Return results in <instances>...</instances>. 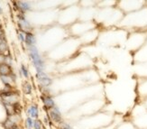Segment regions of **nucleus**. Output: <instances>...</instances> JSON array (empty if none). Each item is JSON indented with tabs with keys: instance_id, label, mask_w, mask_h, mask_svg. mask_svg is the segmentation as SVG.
Wrapping results in <instances>:
<instances>
[{
	"instance_id": "nucleus-12",
	"label": "nucleus",
	"mask_w": 147,
	"mask_h": 129,
	"mask_svg": "<svg viewBox=\"0 0 147 129\" xmlns=\"http://www.w3.org/2000/svg\"><path fill=\"white\" fill-rule=\"evenodd\" d=\"M26 125H27L28 128H32V126L34 125V121H33L32 117H28L26 119Z\"/></svg>"
},
{
	"instance_id": "nucleus-3",
	"label": "nucleus",
	"mask_w": 147,
	"mask_h": 129,
	"mask_svg": "<svg viewBox=\"0 0 147 129\" xmlns=\"http://www.w3.org/2000/svg\"><path fill=\"white\" fill-rule=\"evenodd\" d=\"M50 117L52 118V120L55 123H62V117H61L60 111L58 110V108H56L55 107L53 108H52L49 112Z\"/></svg>"
},
{
	"instance_id": "nucleus-16",
	"label": "nucleus",
	"mask_w": 147,
	"mask_h": 129,
	"mask_svg": "<svg viewBox=\"0 0 147 129\" xmlns=\"http://www.w3.org/2000/svg\"><path fill=\"white\" fill-rule=\"evenodd\" d=\"M0 35H2V30H1V28H0Z\"/></svg>"
},
{
	"instance_id": "nucleus-13",
	"label": "nucleus",
	"mask_w": 147,
	"mask_h": 129,
	"mask_svg": "<svg viewBox=\"0 0 147 129\" xmlns=\"http://www.w3.org/2000/svg\"><path fill=\"white\" fill-rule=\"evenodd\" d=\"M17 4L19 5V6H21L20 7H22L23 9H24V10L29 9V6H28V5L26 4V3H24V2H18Z\"/></svg>"
},
{
	"instance_id": "nucleus-11",
	"label": "nucleus",
	"mask_w": 147,
	"mask_h": 129,
	"mask_svg": "<svg viewBox=\"0 0 147 129\" xmlns=\"http://www.w3.org/2000/svg\"><path fill=\"white\" fill-rule=\"evenodd\" d=\"M34 129H42V122L40 120H36L34 121Z\"/></svg>"
},
{
	"instance_id": "nucleus-1",
	"label": "nucleus",
	"mask_w": 147,
	"mask_h": 129,
	"mask_svg": "<svg viewBox=\"0 0 147 129\" xmlns=\"http://www.w3.org/2000/svg\"><path fill=\"white\" fill-rule=\"evenodd\" d=\"M31 56H32V59H33V61H34V65H35V67L37 68L38 72H40L41 68H42V66H43V62H42L39 53H38L36 48H34V47L31 48Z\"/></svg>"
},
{
	"instance_id": "nucleus-4",
	"label": "nucleus",
	"mask_w": 147,
	"mask_h": 129,
	"mask_svg": "<svg viewBox=\"0 0 147 129\" xmlns=\"http://www.w3.org/2000/svg\"><path fill=\"white\" fill-rule=\"evenodd\" d=\"M37 78L38 79H39L40 83L42 84V86H44V87H47V86L51 85V83H52V79H51L50 78H48L47 76H46V74H44L43 72L42 71L38 72Z\"/></svg>"
},
{
	"instance_id": "nucleus-2",
	"label": "nucleus",
	"mask_w": 147,
	"mask_h": 129,
	"mask_svg": "<svg viewBox=\"0 0 147 129\" xmlns=\"http://www.w3.org/2000/svg\"><path fill=\"white\" fill-rule=\"evenodd\" d=\"M135 124L140 129H147V114L140 113L137 115L135 120Z\"/></svg>"
},
{
	"instance_id": "nucleus-15",
	"label": "nucleus",
	"mask_w": 147,
	"mask_h": 129,
	"mask_svg": "<svg viewBox=\"0 0 147 129\" xmlns=\"http://www.w3.org/2000/svg\"><path fill=\"white\" fill-rule=\"evenodd\" d=\"M62 129H72V128L69 125H67V124H63L62 125Z\"/></svg>"
},
{
	"instance_id": "nucleus-8",
	"label": "nucleus",
	"mask_w": 147,
	"mask_h": 129,
	"mask_svg": "<svg viewBox=\"0 0 147 129\" xmlns=\"http://www.w3.org/2000/svg\"><path fill=\"white\" fill-rule=\"evenodd\" d=\"M25 42L28 45H33L34 44V37L32 34L27 33L25 35Z\"/></svg>"
},
{
	"instance_id": "nucleus-7",
	"label": "nucleus",
	"mask_w": 147,
	"mask_h": 129,
	"mask_svg": "<svg viewBox=\"0 0 147 129\" xmlns=\"http://www.w3.org/2000/svg\"><path fill=\"white\" fill-rule=\"evenodd\" d=\"M28 114L31 116L32 118H36L38 117V108L35 106H32L28 110Z\"/></svg>"
},
{
	"instance_id": "nucleus-14",
	"label": "nucleus",
	"mask_w": 147,
	"mask_h": 129,
	"mask_svg": "<svg viewBox=\"0 0 147 129\" xmlns=\"http://www.w3.org/2000/svg\"><path fill=\"white\" fill-rule=\"evenodd\" d=\"M22 70H23V74L24 75V77L27 78L28 77V72H27V69H25L24 66H22Z\"/></svg>"
},
{
	"instance_id": "nucleus-17",
	"label": "nucleus",
	"mask_w": 147,
	"mask_h": 129,
	"mask_svg": "<svg viewBox=\"0 0 147 129\" xmlns=\"http://www.w3.org/2000/svg\"><path fill=\"white\" fill-rule=\"evenodd\" d=\"M11 129H17V128H16V127H12Z\"/></svg>"
},
{
	"instance_id": "nucleus-9",
	"label": "nucleus",
	"mask_w": 147,
	"mask_h": 129,
	"mask_svg": "<svg viewBox=\"0 0 147 129\" xmlns=\"http://www.w3.org/2000/svg\"><path fill=\"white\" fill-rule=\"evenodd\" d=\"M13 110H14V113L16 115H20L21 112H22V107L18 102L13 104Z\"/></svg>"
},
{
	"instance_id": "nucleus-6",
	"label": "nucleus",
	"mask_w": 147,
	"mask_h": 129,
	"mask_svg": "<svg viewBox=\"0 0 147 129\" xmlns=\"http://www.w3.org/2000/svg\"><path fill=\"white\" fill-rule=\"evenodd\" d=\"M11 73V68L6 63H2L0 65V74L2 76H7Z\"/></svg>"
},
{
	"instance_id": "nucleus-5",
	"label": "nucleus",
	"mask_w": 147,
	"mask_h": 129,
	"mask_svg": "<svg viewBox=\"0 0 147 129\" xmlns=\"http://www.w3.org/2000/svg\"><path fill=\"white\" fill-rule=\"evenodd\" d=\"M42 99L44 103V107H45V108L52 109L54 107V101L50 97H48V96H46V97H42Z\"/></svg>"
},
{
	"instance_id": "nucleus-10",
	"label": "nucleus",
	"mask_w": 147,
	"mask_h": 129,
	"mask_svg": "<svg viewBox=\"0 0 147 129\" xmlns=\"http://www.w3.org/2000/svg\"><path fill=\"white\" fill-rule=\"evenodd\" d=\"M23 89H24V92L25 94H30L31 91H32V87L29 83H24V86H23Z\"/></svg>"
}]
</instances>
